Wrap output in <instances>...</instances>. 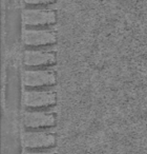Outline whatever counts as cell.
I'll list each match as a JSON object with an SVG mask.
<instances>
[{"mask_svg": "<svg viewBox=\"0 0 147 154\" xmlns=\"http://www.w3.org/2000/svg\"><path fill=\"white\" fill-rule=\"evenodd\" d=\"M22 103L28 109L49 108L57 103V93L53 89L26 88L22 95Z\"/></svg>", "mask_w": 147, "mask_h": 154, "instance_id": "obj_1", "label": "cell"}, {"mask_svg": "<svg viewBox=\"0 0 147 154\" xmlns=\"http://www.w3.org/2000/svg\"><path fill=\"white\" fill-rule=\"evenodd\" d=\"M56 73L46 66L28 68L22 74V82L25 88H44L56 84Z\"/></svg>", "mask_w": 147, "mask_h": 154, "instance_id": "obj_2", "label": "cell"}, {"mask_svg": "<svg viewBox=\"0 0 147 154\" xmlns=\"http://www.w3.org/2000/svg\"><path fill=\"white\" fill-rule=\"evenodd\" d=\"M23 145L28 150L49 149L56 145V136L44 129H25L22 135Z\"/></svg>", "mask_w": 147, "mask_h": 154, "instance_id": "obj_3", "label": "cell"}, {"mask_svg": "<svg viewBox=\"0 0 147 154\" xmlns=\"http://www.w3.org/2000/svg\"><path fill=\"white\" fill-rule=\"evenodd\" d=\"M22 39L28 48H42L54 45L57 41V35L51 29L30 26L23 31Z\"/></svg>", "mask_w": 147, "mask_h": 154, "instance_id": "obj_4", "label": "cell"}, {"mask_svg": "<svg viewBox=\"0 0 147 154\" xmlns=\"http://www.w3.org/2000/svg\"><path fill=\"white\" fill-rule=\"evenodd\" d=\"M22 122L25 129H45L56 124V115L47 110L30 109L23 112Z\"/></svg>", "mask_w": 147, "mask_h": 154, "instance_id": "obj_5", "label": "cell"}, {"mask_svg": "<svg viewBox=\"0 0 147 154\" xmlns=\"http://www.w3.org/2000/svg\"><path fill=\"white\" fill-rule=\"evenodd\" d=\"M23 23L28 26L37 28L42 26L53 24L57 20L56 12L49 9H41V8H28L22 13Z\"/></svg>", "mask_w": 147, "mask_h": 154, "instance_id": "obj_6", "label": "cell"}, {"mask_svg": "<svg viewBox=\"0 0 147 154\" xmlns=\"http://www.w3.org/2000/svg\"><path fill=\"white\" fill-rule=\"evenodd\" d=\"M56 61V54L51 50L30 48L23 53V62L28 68H39L53 64Z\"/></svg>", "mask_w": 147, "mask_h": 154, "instance_id": "obj_7", "label": "cell"}, {"mask_svg": "<svg viewBox=\"0 0 147 154\" xmlns=\"http://www.w3.org/2000/svg\"><path fill=\"white\" fill-rule=\"evenodd\" d=\"M25 3L28 5H46V3H49L54 0H24Z\"/></svg>", "mask_w": 147, "mask_h": 154, "instance_id": "obj_8", "label": "cell"}, {"mask_svg": "<svg viewBox=\"0 0 147 154\" xmlns=\"http://www.w3.org/2000/svg\"><path fill=\"white\" fill-rule=\"evenodd\" d=\"M24 154H54L53 152H49V151H43V150H28L24 152Z\"/></svg>", "mask_w": 147, "mask_h": 154, "instance_id": "obj_9", "label": "cell"}]
</instances>
